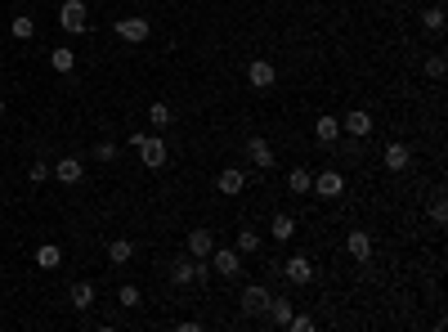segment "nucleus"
Segmentation results:
<instances>
[{"label":"nucleus","mask_w":448,"mask_h":332,"mask_svg":"<svg viewBox=\"0 0 448 332\" xmlns=\"http://www.w3.org/2000/svg\"><path fill=\"white\" fill-rule=\"evenodd\" d=\"M283 274H287V283L305 288V283H314V261L310 256H287V261H283Z\"/></svg>","instance_id":"nucleus-10"},{"label":"nucleus","mask_w":448,"mask_h":332,"mask_svg":"<svg viewBox=\"0 0 448 332\" xmlns=\"http://www.w3.org/2000/svg\"><path fill=\"white\" fill-rule=\"evenodd\" d=\"M215 189H220V193H229V198H238V193L247 189V171H242V166H224L220 180H215Z\"/></svg>","instance_id":"nucleus-15"},{"label":"nucleus","mask_w":448,"mask_h":332,"mask_svg":"<svg viewBox=\"0 0 448 332\" xmlns=\"http://www.w3.org/2000/svg\"><path fill=\"white\" fill-rule=\"evenodd\" d=\"M117 301H121V306H126V310H135V306H139V301H144V297H139V288H135V283H126V288L117 292Z\"/></svg>","instance_id":"nucleus-30"},{"label":"nucleus","mask_w":448,"mask_h":332,"mask_svg":"<svg viewBox=\"0 0 448 332\" xmlns=\"http://www.w3.org/2000/svg\"><path fill=\"white\" fill-rule=\"evenodd\" d=\"M314 139H319L323 148H332L341 139V117H319L314 121Z\"/></svg>","instance_id":"nucleus-17"},{"label":"nucleus","mask_w":448,"mask_h":332,"mask_svg":"<svg viewBox=\"0 0 448 332\" xmlns=\"http://www.w3.org/2000/svg\"><path fill=\"white\" fill-rule=\"evenodd\" d=\"M148 121H152V130H166L170 126V103H152V108H148Z\"/></svg>","instance_id":"nucleus-27"},{"label":"nucleus","mask_w":448,"mask_h":332,"mask_svg":"<svg viewBox=\"0 0 448 332\" xmlns=\"http://www.w3.org/2000/svg\"><path fill=\"white\" fill-rule=\"evenodd\" d=\"M346 252L355 256L359 265H368V261H373V238H368L364 229H350V234H346Z\"/></svg>","instance_id":"nucleus-13"},{"label":"nucleus","mask_w":448,"mask_h":332,"mask_svg":"<svg viewBox=\"0 0 448 332\" xmlns=\"http://www.w3.org/2000/svg\"><path fill=\"white\" fill-rule=\"evenodd\" d=\"M9 32H14V41H32V36H36V18L32 14H14Z\"/></svg>","instance_id":"nucleus-23"},{"label":"nucleus","mask_w":448,"mask_h":332,"mask_svg":"<svg viewBox=\"0 0 448 332\" xmlns=\"http://www.w3.org/2000/svg\"><path fill=\"white\" fill-rule=\"evenodd\" d=\"M206 261H211V270L220 274V279H238V274H242V252L238 247H215Z\"/></svg>","instance_id":"nucleus-3"},{"label":"nucleus","mask_w":448,"mask_h":332,"mask_svg":"<svg viewBox=\"0 0 448 332\" xmlns=\"http://www.w3.org/2000/svg\"><path fill=\"white\" fill-rule=\"evenodd\" d=\"M444 72H448L444 54H431V59H426V77H431V81H444Z\"/></svg>","instance_id":"nucleus-29"},{"label":"nucleus","mask_w":448,"mask_h":332,"mask_svg":"<svg viewBox=\"0 0 448 332\" xmlns=\"http://www.w3.org/2000/svg\"><path fill=\"white\" fill-rule=\"evenodd\" d=\"M431 220H435V225L448 220V202H444V198H435V202H431Z\"/></svg>","instance_id":"nucleus-33"},{"label":"nucleus","mask_w":448,"mask_h":332,"mask_svg":"<svg viewBox=\"0 0 448 332\" xmlns=\"http://www.w3.org/2000/svg\"><path fill=\"white\" fill-rule=\"evenodd\" d=\"M269 297L274 292L265 288V283H247L242 288V315H265V310H269Z\"/></svg>","instance_id":"nucleus-8"},{"label":"nucleus","mask_w":448,"mask_h":332,"mask_svg":"<svg viewBox=\"0 0 448 332\" xmlns=\"http://www.w3.org/2000/svg\"><path fill=\"white\" fill-rule=\"evenodd\" d=\"M50 68L68 77V72L76 68V54H72V50H63V45H59V50H50Z\"/></svg>","instance_id":"nucleus-25"},{"label":"nucleus","mask_w":448,"mask_h":332,"mask_svg":"<svg viewBox=\"0 0 448 332\" xmlns=\"http://www.w3.org/2000/svg\"><path fill=\"white\" fill-rule=\"evenodd\" d=\"M247 85H251V90H274V85H278V68H274L269 59H251L247 63Z\"/></svg>","instance_id":"nucleus-4"},{"label":"nucleus","mask_w":448,"mask_h":332,"mask_svg":"<svg viewBox=\"0 0 448 332\" xmlns=\"http://www.w3.org/2000/svg\"><path fill=\"white\" fill-rule=\"evenodd\" d=\"M341 135H350V139H364V135H373V112H364V108H350L346 117H341Z\"/></svg>","instance_id":"nucleus-7"},{"label":"nucleus","mask_w":448,"mask_h":332,"mask_svg":"<svg viewBox=\"0 0 448 332\" xmlns=\"http://www.w3.org/2000/svg\"><path fill=\"white\" fill-rule=\"evenodd\" d=\"M59 27L72 32V36L90 32V9H85V0H63L59 5Z\"/></svg>","instance_id":"nucleus-1"},{"label":"nucleus","mask_w":448,"mask_h":332,"mask_svg":"<svg viewBox=\"0 0 448 332\" xmlns=\"http://www.w3.org/2000/svg\"><path fill=\"white\" fill-rule=\"evenodd\" d=\"M27 175H32V184H45V180H50V162H32Z\"/></svg>","instance_id":"nucleus-32"},{"label":"nucleus","mask_w":448,"mask_h":332,"mask_svg":"<svg viewBox=\"0 0 448 332\" xmlns=\"http://www.w3.org/2000/svg\"><path fill=\"white\" fill-rule=\"evenodd\" d=\"M135 153H139V162H144L148 171H161L170 162V148H166V139H161V135H144Z\"/></svg>","instance_id":"nucleus-2"},{"label":"nucleus","mask_w":448,"mask_h":332,"mask_svg":"<svg viewBox=\"0 0 448 332\" xmlns=\"http://www.w3.org/2000/svg\"><path fill=\"white\" fill-rule=\"evenodd\" d=\"M287 189H292V193H310V189H314V175H310V171H305V166H292L287 171Z\"/></svg>","instance_id":"nucleus-22"},{"label":"nucleus","mask_w":448,"mask_h":332,"mask_svg":"<svg viewBox=\"0 0 448 332\" xmlns=\"http://www.w3.org/2000/svg\"><path fill=\"white\" fill-rule=\"evenodd\" d=\"M50 171H54L59 184H81V180H85V162H81V157H59Z\"/></svg>","instance_id":"nucleus-11"},{"label":"nucleus","mask_w":448,"mask_h":332,"mask_svg":"<svg viewBox=\"0 0 448 332\" xmlns=\"http://www.w3.org/2000/svg\"><path fill=\"white\" fill-rule=\"evenodd\" d=\"M215 252V234L211 229H188V256L193 261H206Z\"/></svg>","instance_id":"nucleus-12"},{"label":"nucleus","mask_w":448,"mask_h":332,"mask_svg":"<svg viewBox=\"0 0 448 332\" xmlns=\"http://www.w3.org/2000/svg\"><path fill=\"white\" fill-rule=\"evenodd\" d=\"M242 153L251 157V166H256V171H269L274 162H278V157H274V144H269L265 135H251V139H247V148H242Z\"/></svg>","instance_id":"nucleus-6"},{"label":"nucleus","mask_w":448,"mask_h":332,"mask_svg":"<svg viewBox=\"0 0 448 332\" xmlns=\"http://www.w3.org/2000/svg\"><path fill=\"white\" fill-rule=\"evenodd\" d=\"M193 274H197V261H193V256H175V261H170V283H175V288H188V283H193Z\"/></svg>","instance_id":"nucleus-16"},{"label":"nucleus","mask_w":448,"mask_h":332,"mask_svg":"<svg viewBox=\"0 0 448 332\" xmlns=\"http://www.w3.org/2000/svg\"><path fill=\"white\" fill-rule=\"evenodd\" d=\"M59 265H63L59 243H41V247H36V270H59Z\"/></svg>","instance_id":"nucleus-20"},{"label":"nucleus","mask_w":448,"mask_h":332,"mask_svg":"<svg viewBox=\"0 0 448 332\" xmlns=\"http://www.w3.org/2000/svg\"><path fill=\"white\" fill-rule=\"evenodd\" d=\"M0 117H5V99H0Z\"/></svg>","instance_id":"nucleus-34"},{"label":"nucleus","mask_w":448,"mask_h":332,"mask_svg":"<svg viewBox=\"0 0 448 332\" xmlns=\"http://www.w3.org/2000/svg\"><path fill=\"white\" fill-rule=\"evenodd\" d=\"M381 162H386V171H408V162H413V153H408V144H386Z\"/></svg>","instance_id":"nucleus-18"},{"label":"nucleus","mask_w":448,"mask_h":332,"mask_svg":"<svg viewBox=\"0 0 448 332\" xmlns=\"http://www.w3.org/2000/svg\"><path fill=\"white\" fill-rule=\"evenodd\" d=\"M0 54H5V50H0Z\"/></svg>","instance_id":"nucleus-35"},{"label":"nucleus","mask_w":448,"mask_h":332,"mask_svg":"<svg viewBox=\"0 0 448 332\" xmlns=\"http://www.w3.org/2000/svg\"><path fill=\"white\" fill-rule=\"evenodd\" d=\"M422 27H426V32H444V5L426 9V14H422Z\"/></svg>","instance_id":"nucleus-28"},{"label":"nucleus","mask_w":448,"mask_h":332,"mask_svg":"<svg viewBox=\"0 0 448 332\" xmlns=\"http://www.w3.org/2000/svg\"><path fill=\"white\" fill-rule=\"evenodd\" d=\"M94 157H99V162H117V144H112V139H99V144H94Z\"/></svg>","instance_id":"nucleus-31"},{"label":"nucleus","mask_w":448,"mask_h":332,"mask_svg":"<svg viewBox=\"0 0 448 332\" xmlns=\"http://www.w3.org/2000/svg\"><path fill=\"white\" fill-rule=\"evenodd\" d=\"M108 261L112 265H130V261H135V243H130V238H112L108 243Z\"/></svg>","instance_id":"nucleus-21"},{"label":"nucleus","mask_w":448,"mask_h":332,"mask_svg":"<svg viewBox=\"0 0 448 332\" xmlns=\"http://www.w3.org/2000/svg\"><path fill=\"white\" fill-rule=\"evenodd\" d=\"M148 32H152L148 18H139V14H135V18H117V36H121L126 45H144Z\"/></svg>","instance_id":"nucleus-9"},{"label":"nucleus","mask_w":448,"mask_h":332,"mask_svg":"<svg viewBox=\"0 0 448 332\" xmlns=\"http://www.w3.org/2000/svg\"><path fill=\"white\" fill-rule=\"evenodd\" d=\"M269 234H274V243H292V238H296V220H292L287 211H278L269 220Z\"/></svg>","instance_id":"nucleus-19"},{"label":"nucleus","mask_w":448,"mask_h":332,"mask_svg":"<svg viewBox=\"0 0 448 332\" xmlns=\"http://www.w3.org/2000/svg\"><path fill=\"white\" fill-rule=\"evenodd\" d=\"M233 247L242 252V256H256V252H260V234H256V229H238V243H233Z\"/></svg>","instance_id":"nucleus-26"},{"label":"nucleus","mask_w":448,"mask_h":332,"mask_svg":"<svg viewBox=\"0 0 448 332\" xmlns=\"http://www.w3.org/2000/svg\"><path fill=\"white\" fill-rule=\"evenodd\" d=\"M310 193H319V198H328V202H337V198L346 193V175H341V171H319Z\"/></svg>","instance_id":"nucleus-5"},{"label":"nucleus","mask_w":448,"mask_h":332,"mask_svg":"<svg viewBox=\"0 0 448 332\" xmlns=\"http://www.w3.org/2000/svg\"><path fill=\"white\" fill-rule=\"evenodd\" d=\"M94 301H99V292H94V283H90V279L72 283V292H68V306H72V310H81V315H85V310H90Z\"/></svg>","instance_id":"nucleus-14"},{"label":"nucleus","mask_w":448,"mask_h":332,"mask_svg":"<svg viewBox=\"0 0 448 332\" xmlns=\"http://www.w3.org/2000/svg\"><path fill=\"white\" fill-rule=\"evenodd\" d=\"M265 315H269L278 328H287V319H292V301H287V297H269V310H265Z\"/></svg>","instance_id":"nucleus-24"}]
</instances>
